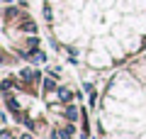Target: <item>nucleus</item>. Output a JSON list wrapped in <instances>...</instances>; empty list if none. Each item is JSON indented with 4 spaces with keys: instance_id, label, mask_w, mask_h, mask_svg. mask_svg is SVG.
<instances>
[{
    "instance_id": "nucleus-2",
    "label": "nucleus",
    "mask_w": 146,
    "mask_h": 139,
    "mask_svg": "<svg viewBox=\"0 0 146 139\" xmlns=\"http://www.w3.org/2000/svg\"><path fill=\"white\" fill-rule=\"evenodd\" d=\"M20 76H22V78H25V81H27V83H32V81H36V78H39V73H36V71H22V73H20Z\"/></svg>"
},
{
    "instance_id": "nucleus-4",
    "label": "nucleus",
    "mask_w": 146,
    "mask_h": 139,
    "mask_svg": "<svg viewBox=\"0 0 146 139\" xmlns=\"http://www.w3.org/2000/svg\"><path fill=\"white\" fill-rule=\"evenodd\" d=\"M7 108H10V112H20V105H17L10 95H7Z\"/></svg>"
},
{
    "instance_id": "nucleus-8",
    "label": "nucleus",
    "mask_w": 146,
    "mask_h": 139,
    "mask_svg": "<svg viewBox=\"0 0 146 139\" xmlns=\"http://www.w3.org/2000/svg\"><path fill=\"white\" fill-rule=\"evenodd\" d=\"M20 139H34V137H29V134H20Z\"/></svg>"
},
{
    "instance_id": "nucleus-1",
    "label": "nucleus",
    "mask_w": 146,
    "mask_h": 139,
    "mask_svg": "<svg viewBox=\"0 0 146 139\" xmlns=\"http://www.w3.org/2000/svg\"><path fill=\"white\" fill-rule=\"evenodd\" d=\"M73 137V127L68 124V127H63V129H56L54 132V139H71Z\"/></svg>"
},
{
    "instance_id": "nucleus-6",
    "label": "nucleus",
    "mask_w": 146,
    "mask_h": 139,
    "mask_svg": "<svg viewBox=\"0 0 146 139\" xmlns=\"http://www.w3.org/2000/svg\"><path fill=\"white\" fill-rule=\"evenodd\" d=\"M61 100H63V103H68V100H71V93H68V90H61Z\"/></svg>"
},
{
    "instance_id": "nucleus-3",
    "label": "nucleus",
    "mask_w": 146,
    "mask_h": 139,
    "mask_svg": "<svg viewBox=\"0 0 146 139\" xmlns=\"http://www.w3.org/2000/svg\"><path fill=\"white\" fill-rule=\"evenodd\" d=\"M66 117L71 120V122H76V120H78V110L76 108H66Z\"/></svg>"
},
{
    "instance_id": "nucleus-7",
    "label": "nucleus",
    "mask_w": 146,
    "mask_h": 139,
    "mask_svg": "<svg viewBox=\"0 0 146 139\" xmlns=\"http://www.w3.org/2000/svg\"><path fill=\"white\" fill-rule=\"evenodd\" d=\"M10 88H12V81H3V90L10 93Z\"/></svg>"
},
{
    "instance_id": "nucleus-5",
    "label": "nucleus",
    "mask_w": 146,
    "mask_h": 139,
    "mask_svg": "<svg viewBox=\"0 0 146 139\" xmlns=\"http://www.w3.org/2000/svg\"><path fill=\"white\" fill-rule=\"evenodd\" d=\"M22 29H25V32H34V29H36V27H34V25H32V22H29V20H27V22H22Z\"/></svg>"
}]
</instances>
